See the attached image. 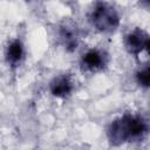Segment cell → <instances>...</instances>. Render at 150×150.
I'll return each mask as SVG.
<instances>
[{"mask_svg":"<svg viewBox=\"0 0 150 150\" xmlns=\"http://www.w3.org/2000/svg\"><path fill=\"white\" fill-rule=\"evenodd\" d=\"M148 131L146 122L138 115H124L115 120L108 129V138L114 145L142 139Z\"/></svg>","mask_w":150,"mask_h":150,"instance_id":"obj_1","label":"cell"},{"mask_svg":"<svg viewBox=\"0 0 150 150\" xmlns=\"http://www.w3.org/2000/svg\"><path fill=\"white\" fill-rule=\"evenodd\" d=\"M89 19L94 27L104 33L114 32L120 23V16L116 9L107 2H96L90 12Z\"/></svg>","mask_w":150,"mask_h":150,"instance_id":"obj_2","label":"cell"},{"mask_svg":"<svg viewBox=\"0 0 150 150\" xmlns=\"http://www.w3.org/2000/svg\"><path fill=\"white\" fill-rule=\"evenodd\" d=\"M125 48L130 54L137 55L149 49V36L142 29H135L125 38Z\"/></svg>","mask_w":150,"mask_h":150,"instance_id":"obj_3","label":"cell"},{"mask_svg":"<svg viewBox=\"0 0 150 150\" xmlns=\"http://www.w3.org/2000/svg\"><path fill=\"white\" fill-rule=\"evenodd\" d=\"M108 57L100 49H90L82 57V67L89 71L102 70L107 64Z\"/></svg>","mask_w":150,"mask_h":150,"instance_id":"obj_4","label":"cell"},{"mask_svg":"<svg viewBox=\"0 0 150 150\" xmlns=\"http://www.w3.org/2000/svg\"><path fill=\"white\" fill-rule=\"evenodd\" d=\"M60 39L64 46V48L69 52L74 50L77 47L79 42V34L77 28L74 23H64L60 27Z\"/></svg>","mask_w":150,"mask_h":150,"instance_id":"obj_5","label":"cell"},{"mask_svg":"<svg viewBox=\"0 0 150 150\" xmlns=\"http://www.w3.org/2000/svg\"><path fill=\"white\" fill-rule=\"evenodd\" d=\"M73 90V84L68 76H60L53 80L50 83V91L54 96L66 97Z\"/></svg>","mask_w":150,"mask_h":150,"instance_id":"obj_6","label":"cell"},{"mask_svg":"<svg viewBox=\"0 0 150 150\" xmlns=\"http://www.w3.org/2000/svg\"><path fill=\"white\" fill-rule=\"evenodd\" d=\"M23 55V46L21 43L20 40H14L12 41L8 47H7V52H6V56H7V61L11 66L15 67L18 66V63L21 61Z\"/></svg>","mask_w":150,"mask_h":150,"instance_id":"obj_7","label":"cell"},{"mask_svg":"<svg viewBox=\"0 0 150 150\" xmlns=\"http://www.w3.org/2000/svg\"><path fill=\"white\" fill-rule=\"evenodd\" d=\"M136 79H137V82L138 84H141L142 87L144 88H148L149 86V82H150V73H149V68H144L139 71H137L136 74Z\"/></svg>","mask_w":150,"mask_h":150,"instance_id":"obj_8","label":"cell"}]
</instances>
